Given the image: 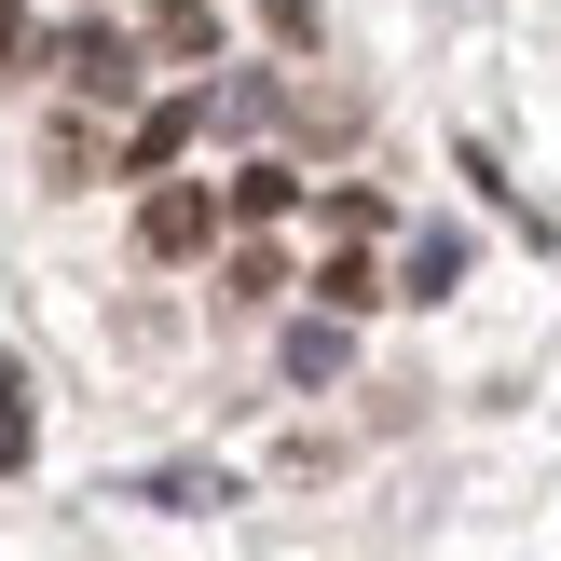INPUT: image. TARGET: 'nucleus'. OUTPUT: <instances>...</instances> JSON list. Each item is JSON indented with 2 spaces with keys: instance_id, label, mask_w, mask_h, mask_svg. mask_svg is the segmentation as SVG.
Wrapping results in <instances>:
<instances>
[{
  "instance_id": "f257e3e1",
  "label": "nucleus",
  "mask_w": 561,
  "mask_h": 561,
  "mask_svg": "<svg viewBox=\"0 0 561 561\" xmlns=\"http://www.w3.org/2000/svg\"><path fill=\"white\" fill-rule=\"evenodd\" d=\"M219 219H233V206H219V192H192V179H151V192H137V247H151V261H206Z\"/></svg>"
},
{
  "instance_id": "f03ea898",
  "label": "nucleus",
  "mask_w": 561,
  "mask_h": 561,
  "mask_svg": "<svg viewBox=\"0 0 561 561\" xmlns=\"http://www.w3.org/2000/svg\"><path fill=\"white\" fill-rule=\"evenodd\" d=\"M55 69H69L82 110H137V42H124V27H69V42H55Z\"/></svg>"
},
{
  "instance_id": "7ed1b4c3",
  "label": "nucleus",
  "mask_w": 561,
  "mask_h": 561,
  "mask_svg": "<svg viewBox=\"0 0 561 561\" xmlns=\"http://www.w3.org/2000/svg\"><path fill=\"white\" fill-rule=\"evenodd\" d=\"M192 137H206V96H151V110H137V137H124V179H164Z\"/></svg>"
},
{
  "instance_id": "20e7f679",
  "label": "nucleus",
  "mask_w": 561,
  "mask_h": 561,
  "mask_svg": "<svg viewBox=\"0 0 561 561\" xmlns=\"http://www.w3.org/2000/svg\"><path fill=\"white\" fill-rule=\"evenodd\" d=\"M124 507H164V520H219V507H233V480H219V466H151V480L124 493Z\"/></svg>"
},
{
  "instance_id": "39448f33",
  "label": "nucleus",
  "mask_w": 561,
  "mask_h": 561,
  "mask_svg": "<svg viewBox=\"0 0 561 561\" xmlns=\"http://www.w3.org/2000/svg\"><path fill=\"white\" fill-rule=\"evenodd\" d=\"M219 206H233L247 233H261V219H288V206H301V179H288V164H274V151H247V164H233V192H219Z\"/></svg>"
},
{
  "instance_id": "423d86ee",
  "label": "nucleus",
  "mask_w": 561,
  "mask_h": 561,
  "mask_svg": "<svg viewBox=\"0 0 561 561\" xmlns=\"http://www.w3.org/2000/svg\"><path fill=\"white\" fill-rule=\"evenodd\" d=\"M316 301H329V316H370V301H398V288L370 274V233H343V261L316 274Z\"/></svg>"
},
{
  "instance_id": "0eeeda50",
  "label": "nucleus",
  "mask_w": 561,
  "mask_h": 561,
  "mask_svg": "<svg viewBox=\"0 0 561 561\" xmlns=\"http://www.w3.org/2000/svg\"><path fill=\"white\" fill-rule=\"evenodd\" d=\"M151 55L206 69V55H219V14H206V0H151Z\"/></svg>"
},
{
  "instance_id": "6e6552de",
  "label": "nucleus",
  "mask_w": 561,
  "mask_h": 561,
  "mask_svg": "<svg viewBox=\"0 0 561 561\" xmlns=\"http://www.w3.org/2000/svg\"><path fill=\"white\" fill-rule=\"evenodd\" d=\"M343 356H356L343 316H301V329H288V383H343Z\"/></svg>"
},
{
  "instance_id": "1a4fd4ad",
  "label": "nucleus",
  "mask_w": 561,
  "mask_h": 561,
  "mask_svg": "<svg viewBox=\"0 0 561 561\" xmlns=\"http://www.w3.org/2000/svg\"><path fill=\"white\" fill-rule=\"evenodd\" d=\"M466 274V233H411V301H438Z\"/></svg>"
},
{
  "instance_id": "9d476101",
  "label": "nucleus",
  "mask_w": 561,
  "mask_h": 561,
  "mask_svg": "<svg viewBox=\"0 0 561 561\" xmlns=\"http://www.w3.org/2000/svg\"><path fill=\"white\" fill-rule=\"evenodd\" d=\"M27 438H42V425H27V383L0 370V480H14V466H27Z\"/></svg>"
},
{
  "instance_id": "9b49d317",
  "label": "nucleus",
  "mask_w": 561,
  "mask_h": 561,
  "mask_svg": "<svg viewBox=\"0 0 561 561\" xmlns=\"http://www.w3.org/2000/svg\"><path fill=\"white\" fill-rule=\"evenodd\" d=\"M27 55H42V14H27V0H0V69H27Z\"/></svg>"
}]
</instances>
